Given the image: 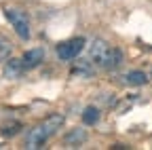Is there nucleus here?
<instances>
[{
  "label": "nucleus",
  "instance_id": "nucleus-4",
  "mask_svg": "<svg viewBox=\"0 0 152 150\" xmlns=\"http://www.w3.org/2000/svg\"><path fill=\"white\" fill-rule=\"evenodd\" d=\"M87 40L80 38V36H76V38H70L61 45H57V57H59L61 61H74L78 55L83 53Z\"/></svg>",
  "mask_w": 152,
  "mask_h": 150
},
{
  "label": "nucleus",
  "instance_id": "nucleus-9",
  "mask_svg": "<svg viewBox=\"0 0 152 150\" xmlns=\"http://www.w3.org/2000/svg\"><path fill=\"white\" fill-rule=\"evenodd\" d=\"M99 116H102V112H99V108H95V106H87L83 110V123L89 125V127L91 125H97Z\"/></svg>",
  "mask_w": 152,
  "mask_h": 150
},
{
  "label": "nucleus",
  "instance_id": "nucleus-2",
  "mask_svg": "<svg viewBox=\"0 0 152 150\" xmlns=\"http://www.w3.org/2000/svg\"><path fill=\"white\" fill-rule=\"evenodd\" d=\"M61 125H64V116H61V114H51V116H47L40 125H36L34 129H30V133H28V138H26V148H30V150L40 148Z\"/></svg>",
  "mask_w": 152,
  "mask_h": 150
},
{
  "label": "nucleus",
  "instance_id": "nucleus-7",
  "mask_svg": "<svg viewBox=\"0 0 152 150\" xmlns=\"http://www.w3.org/2000/svg\"><path fill=\"white\" fill-rule=\"evenodd\" d=\"M87 140H89V131L80 129V127H74L70 133L66 135V144H70V146H83Z\"/></svg>",
  "mask_w": 152,
  "mask_h": 150
},
{
  "label": "nucleus",
  "instance_id": "nucleus-10",
  "mask_svg": "<svg viewBox=\"0 0 152 150\" xmlns=\"http://www.w3.org/2000/svg\"><path fill=\"white\" fill-rule=\"evenodd\" d=\"M11 53H13V45L11 40L7 38V36L0 34V61H7L11 57Z\"/></svg>",
  "mask_w": 152,
  "mask_h": 150
},
{
  "label": "nucleus",
  "instance_id": "nucleus-1",
  "mask_svg": "<svg viewBox=\"0 0 152 150\" xmlns=\"http://www.w3.org/2000/svg\"><path fill=\"white\" fill-rule=\"evenodd\" d=\"M87 55L95 68H104V70H114L123 64V51L116 47H110L104 38H93L87 47Z\"/></svg>",
  "mask_w": 152,
  "mask_h": 150
},
{
  "label": "nucleus",
  "instance_id": "nucleus-6",
  "mask_svg": "<svg viewBox=\"0 0 152 150\" xmlns=\"http://www.w3.org/2000/svg\"><path fill=\"white\" fill-rule=\"evenodd\" d=\"M23 72H26L23 59H11V57L7 59V64H4V70H2L4 78H9V80H15V78H19Z\"/></svg>",
  "mask_w": 152,
  "mask_h": 150
},
{
  "label": "nucleus",
  "instance_id": "nucleus-8",
  "mask_svg": "<svg viewBox=\"0 0 152 150\" xmlns=\"http://www.w3.org/2000/svg\"><path fill=\"white\" fill-rule=\"evenodd\" d=\"M125 83L129 87H144L148 83V76H146V72H142V70H131L125 76Z\"/></svg>",
  "mask_w": 152,
  "mask_h": 150
},
{
  "label": "nucleus",
  "instance_id": "nucleus-3",
  "mask_svg": "<svg viewBox=\"0 0 152 150\" xmlns=\"http://www.w3.org/2000/svg\"><path fill=\"white\" fill-rule=\"evenodd\" d=\"M4 15H7V19L11 21V26H13V30L17 32L19 38H21V40H28L30 34H32L28 15H26L23 11H19V9H13V7H7V9H4Z\"/></svg>",
  "mask_w": 152,
  "mask_h": 150
},
{
  "label": "nucleus",
  "instance_id": "nucleus-5",
  "mask_svg": "<svg viewBox=\"0 0 152 150\" xmlns=\"http://www.w3.org/2000/svg\"><path fill=\"white\" fill-rule=\"evenodd\" d=\"M21 59H23L26 70H32V68L40 66V64L45 61V49H42V47H34V49H30V51L23 53Z\"/></svg>",
  "mask_w": 152,
  "mask_h": 150
}]
</instances>
